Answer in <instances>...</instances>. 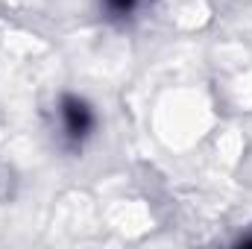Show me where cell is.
Wrapping results in <instances>:
<instances>
[{"label":"cell","mask_w":252,"mask_h":249,"mask_svg":"<svg viewBox=\"0 0 252 249\" xmlns=\"http://www.w3.org/2000/svg\"><path fill=\"white\" fill-rule=\"evenodd\" d=\"M59 124H62V135L70 147H79L97 126V118H94V109L76 97V94H64L59 100Z\"/></svg>","instance_id":"obj_1"},{"label":"cell","mask_w":252,"mask_h":249,"mask_svg":"<svg viewBox=\"0 0 252 249\" xmlns=\"http://www.w3.org/2000/svg\"><path fill=\"white\" fill-rule=\"evenodd\" d=\"M100 3L106 6V12L112 18H129V15H135L141 9L144 0H100Z\"/></svg>","instance_id":"obj_2"},{"label":"cell","mask_w":252,"mask_h":249,"mask_svg":"<svg viewBox=\"0 0 252 249\" xmlns=\"http://www.w3.org/2000/svg\"><path fill=\"white\" fill-rule=\"evenodd\" d=\"M241 244H244V247H252V235H250V238H244Z\"/></svg>","instance_id":"obj_3"}]
</instances>
